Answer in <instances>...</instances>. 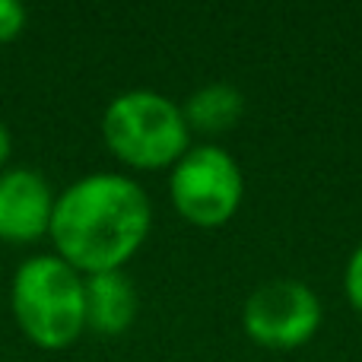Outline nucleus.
<instances>
[{
    "instance_id": "nucleus-1",
    "label": "nucleus",
    "mask_w": 362,
    "mask_h": 362,
    "mask_svg": "<svg viewBox=\"0 0 362 362\" xmlns=\"http://www.w3.org/2000/svg\"><path fill=\"white\" fill-rule=\"evenodd\" d=\"M153 206L134 178L93 172L54 197L48 235L54 255L76 274L124 270L150 235Z\"/></svg>"
},
{
    "instance_id": "nucleus-2",
    "label": "nucleus",
    "mask_w": 362,
    "mask_h": 362,
    "mask_svg": "<svg viewBox=\"0 0 362 362\" xmlns=\"http://www.w3.org/2000/svg\"><path fill=\"white\" fill-rule=\"evenodd\" d=\"M10 308L42 350H67L86 331V276L57 255H35L13 274Z\"/></svg>"
},
{
    "instance_id": "nucleus-3",
    "label": "nucleus",
    "mask_w": 362,
    "mask_h": 362,
    "mask_svg": "<svg viewBox=\"0 0 362 362\" xmlns=\"http://www.w3.org/2000/svg\"><path fill=\"white\" fill-rule=\"evenodd\" d=\"M102 140L115 159L140 172L172 169L191 150L181 105L153 89L115 95L102 115Z\"/></svg>"
},
{
    "instance_id": "nucleus-4",
    "label": "nucleus",
    "mask_w": 362,
    "mask_h": 362,
    "mask_svg": "<svg viewBox=\"0 0 362 362\" xmlns=\"http://www.w3.org/2000/svg\"><path fill=\"white\" fill-rule=\"evenodd\" d=\"M172 206L185 223L197 229H219L238 213L245 197V178L232 153L216 144L191 146L172 165Z\"/></svg>"
},
{
    "instance_id": "nucleus-5",
    "label": "nucleus",
    "mask_w": 362,
    "mask_h": 362,
    "mask_svg": "<svg viewBox=\"0 0 362 362\" xmlns=\"http://www.w3.org/2000/svg\"><path fill=\"white\" fill-rule=\"evenodd\" d=\"M325 308L308 283L276 276L245 299L242 327L264 350H299L318 334Z\"/></svg>"
},
{
    "instance_id": "nucleus-6",
    "label": "nucleus",
    "mask_w": 362,
    "mask_h": 362,
    "mask_svg": "<svg viewBox=\"0 0 362 362\" xmlns=\"http://www.w3.org/2000/svg\"><path fill=\"white\" fill-rule=\"evenodd\" d=\"M54 191L35 169H10L0 175V238L35 242L48 235Z\"/></svg>"
},
{
    "instance_id": "nucleus-7",
    "label": "nucleus",
    "mask_w": 362,
    "mask_h": 362,
    "mask_svg": "<svg viewBox=\"0 0 362 362\" xmlns=\"http://www.w3.org/2000/svg\"><path fill=\"white\" fill-rule=\"evenodd\" d=\"M137 289L124 270L86 276V327L102 337H118L137 318Z\"/></svg>"
},
{
    "instance_id": "nucleus-8",
    "label": "nucleus",
    "mask_w": 362,
    "mask_h": 362,
    "mask_svg": "<svg viewBox=\"0 0 362 362\" xmlns=\"http://www.w3.org/2000/svg\"><path fill=\"white\" fill-rule=\"evenodd\" d=\"M181 115H185L187 131L226 134L242 121L245 95L229 83H206L181 102Z\"/></svg>"
},
{
    "instance_id": "nucleus-9",
    "label": "nucleus",
    "mask_w": 362,
    "mask_h": 362,
    "mask_svg": "<svg viewBox=\"0 0 362 362\" xmlns=\"http://www.w3.org/2000/svg\"><path fill=\"white\" fill-rule=\"evenodd\" d=\"M344 289H346V299H350V305L362 315V245H356V251H353L350 261H346Z\"/></svg>"
},
{
    "instance_id": "nucleus-10",
    "label": "nucleus",
    "mask_w": 362,
    "mask_h": 362,
    "mask_svg": "<svg viewBox=\"0 0 362 362\" xmlns=\"http://www.w3.org/2000/svg\"><path fill=\"white\" fill-rule=\"evenodd\" d=\"M25 29V10L16 0H0V42H10Z\"/></svg>"
},
{
    "instance_id": "nucleus-11",
    "label": "nucleus",
    "mask_w": 362,
    "mask_h": 362,
    "mask_svg": "<svg viewBox=\"0 0 362 362\" xmlns=\"http://www.w3.org/2000/svg\"><path fill=\"white\" fill-rule=\"evenodd\" d=\"M6 156H10V134H6V127L0 124V165L6 163Z\"/></svg>"
}]
</instances>
